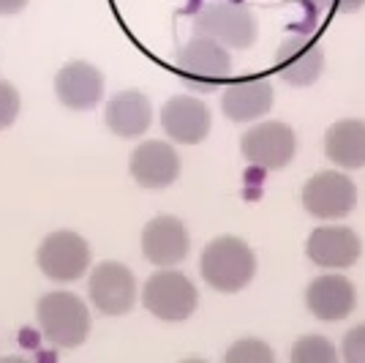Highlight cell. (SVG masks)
<instances>
[{
	"label": "cell",
	"mask_w": 365,
	"mask_h": 363,
	"mask_svg": "<svg viewBox=\"0 0 365 363\" xmlns=\"http://www.w3.org/2000/svg\"><path fill=\"white\" fill-rule=\"evenodd\" d=\"M199 271L202 279L218 292H240L257 273V257L245 241L224 235L202 249Z\"/></svg>",
	"instance_id": "cell-1"
},
{
	"label": "cell",
	"mask_w": 365,
	"mask_h": 363,
	"mask_svg": "<svg viewBox=\"0 0 365 363\" xmlns=\"http://www.w3.org/2000/svg\"><path fill=\"white\" fill-rule=\"evenodd\" d=\"M161 126L175 142L197 145L210 134L213 115H210V106L194 96H172L161 106Z\"/></svg>",
	"instance_id": "cell-13"
},
{
	"label": "cell",
	"mask_w": 365,
	"mask_h": 363,
	"mask_svg": "<svg viewBox=\"0 0 365 363\" xmlns=\"http://www.w3.org/2000/svg\"><path fill=\"white\" fill-rule=\"evenodd\" d=\"M240 151L259 169H284L297 153V136L281 121L257 123L240 136Z\"/></svg>",
	"instance_id": "cell-8"
},
{
	"label": "cell",
	"mask_w": 365,
	"mask_h": 363,
	"mask_svg": "<svg viewBox=\"0 0 365 363\" xmlns=\"http://www.w3.org/2000/svg\"><path fill=\"white\" fill-rule=\"evenodd\" d=\"M175 63H178L182 82L194 91H215L232 74V58H229L227 46L218 44L210 36H194L178 52Z\"/></svg>",
	"instance_id": "cell-4"
},
{
	"label": "cell",
	"mask_w": 365,
	"mask_h": 363,
	"mask_svg": "<svg viewBox=\"0 0 365 363\" xmlns=\"http://www.w3.org/2000/svg\"><path fill=\"white\" fill-rule=\"evenodd\" d=\"M357 205V186L344 172H317L303 186V208L317 219L335 222L349 216Z\"/></svg>",
	"instance_id": "cell-6"
},
{
	"label": "cell",
	"mask_w": 365,
	"mask_h": 363,
	"mask_svg": "<svg viewBox=\"0 0 365 363\" xmlns=\"http://www.w3.org/2000/svg\"><path fill=\"white\" fill-rule=\"evenodd\" d=\"M191 235L180 219L155 216L142 229V254L158 268H172L188 257Z\"/></svg>",
	"instance_id": "cell-10"
},
{
	"label": "cell",
	"mask_w": 365,
	"mask_h": 363,
	"mask_svg": "<svg viewBox=\"0 0 365 363\" xmlns=\"http://www.w3.org/2000/svg\"><path fill=\"white\" fill-rule=\"evenodd\" d=\"M273 349L259 339H243L224 352V361L229 363H273Z\"/></svg>",
	"instance_id": "cell-21"
},
{
	"label": "cell",
	"mask_w": 365,
	"mask_h": 363,
	"mask_svg": "<svg viewBox=\"0 0 365 363\" xmlns=\"http://www.w3.org/2000/svg\"><path fill=\"white\" fill-rule=\"evenodd\" d=\"M194 33L197 36H210L227 49H248L257 44V16L251 9L232 0H213L199 9L194 16Z\"/></svg>",
	"instance_id": "cell-3"
},
{
	"label": "cell",
	"mask_w": 365,
	"mask_h": 363,
	"mask_svg": "<svg viewBox=\"0 0 365 363\" xmlns=\"http://www.w3.org/2000/svg\"><path fill=\"white\" fill-rule=\"evenodd\" d=\"M19 115V93L14 85L0 82V129H9Z\"/></svg>",
	"instance_id": "cell-22"
},
{
	"label": "cell",
	"mask_w": 365,
	"mask_h": 363,
	"mask_svg": "<svg viewBox=\"0 0 365 363\" xmlns=\"http://www.w3.org/2000/svg\"><path fill=\"white\" fill-rule=\"evenodd\" d=\"M55 93L68 109H93L104 96V74L85 61L66 63L55 76Z\"/></svg>",
	"instance_id": "cell-15"
},
{
	"label": "cell",
	"mask_w": 365,
	"mask_h": 363,
	"mask_svg": "<svg viewBox=\"0 0 365 363\" xmlns=\"http://www.w3.org/2000/svg\"><path fill=\"white\" fill-rule=\"evenodd\" d=\"M88 295L101 314L120 317L137 303V279L120 262H101L91 273Z\"/></svg>",
	"instance_id": "cell-9"
},
{
	"label": "cell",
	"mask_w": 365,
	"mask_h": 363,
	"mask_svg": "<svg viewBox=\"0 0 365 363\" xmlns=\"http://www.w3.org/2000/svg\"><path fill=\"white\" fill-rule=\"evenodd\" d=\"M273 99L270 79H243L224 91L221 109L232 123H251L273 109Z\"/></svg>",
	"instance_id": "cell-17"
},
{
	"label": "cell",
	"mask_w": 365,
	"mask_h": 363,
	"mask_svg": "<svg viewBox=\"0 0 365 363\" xmlns=\"http://www.w3.org/2000/svg\"><path fill=\"white\" fill-rule=\"evenodd\" d=\"M289 358L294 363H335L338 352H335V347L324 336L311 333V336H300L297 339V344L289 349Z\"/></svg>",
	"instance_id": "cell-20"
},
{
	"label": "cell",
	"mask_w": 365,
	"mask_h": 363,
	"mask_svg": "<svg viewBox=\"0 0 365 363\" xmlns=\"http://www.w3.org/2000/svg\"><path fill=\"white\" fill-rule=\"evenodd\" d=\"M324 153L335 166L344 169L365 166V121L346 118L333 123L324 134Z\"/></svg>",
	"instance_id": "cell-19"
},
{
	"label": "cell",
	"mask_w": 365,
	"mask_h": 363,
	"mask_svg": "<svg viewBox=\"0 0 365 363\" xmlns=\"http://www.w3.org/2000/svg\"><path fill=\"white\" fill-rule=\"evenodd\" d=\"M305 254L319 268L344 271L360 259L363 241L349 227H317L305 241Z\"/></svg>",
	"instance_id": "cell-11"
},
{
	"label": "cell",
	"mask_w": 365,
	"mask_h": 363,
	"mask_svg": "<svg viewBox=\"0 0 365 363\" xmlns=\"http://www.w3.org/2000/svg\"><path fill=\"white\" fill-rule=\"evenodd\" d=\"M25 6H28V0H0V16L19 14Z\"/></svg>",
	"instance_id": "cell-25"
},
{
	"label": "cell",
	"mask_w": 365,
	"mask_h": 363,
	"mask_svg": "<svg viewBox=\"0 0 365 363\" xmlns=\"http://www.w3.org/2000/svg\"><path fill=\"white\" fill-rule=\"evenodd\" d=\"M319 3L333 14H349V11H357L365 6V0H319Z\"/></svg>",
	"instance_id": "cell-24"
},
{
	"label": "cell",
	"mask_w": 365,
	"mask_h": 363,
	"mask_svg": "<svg viewBox=\"0 0 365 363\" xmlns=\"http://www.w3.org/2000/svg\"><path fill=\"white\" fill-rule=\"evenodd\" d=\"M199 292L194 282L180 271H158L145 282L142 306L164 322H182L194 314Z\"/></svg>",
	"instance_id": "cell-5"
},
{
	"label": "cell",
	"mask_w": 365,
	"mask_h": 363,
	"mask_svg": "<svg viewBox=\"0 0 365 363\" xmlns=\"http://www.w3.org/2000/svg\"><path fill=\"white\" fill-rule=\"evenodd\" d=\"M278 76L292 88H308L324 69V49L311 39H287L275 55Z\"/></svg>",
	"instance_id": "cell-16"
},
{
	"label": "cell",
	"mask_w": 365,
	"mask_h": 363,
	"mask_svg": "<svg viewBox=\"0 0 365 363\" xmlns=\"http://www.w3.org/2000/svg\"><path fill=\"white\" fill-rule=\"evenodd\" d=\"M305 306L308 312L322 322H338L346 319L357 306V289L346 276L324 273L317 276L305 289Z\"/></svg>",
	"instance_id": "cell-14"
},
{
	"label": "cell",
	"mask_w": 365,
	"mask_h": 363,
	"mask_svg": "<svg viewBox=\"0 0 365 363\" xmlns=\"http://www.w3.org/2000/svg\"><path fill=\"white\" fill-rule=\"evenodd\" d=\"M46 342L55 347H79L91 333V312L74 292H46L36 309Z\"/></svg>",
	"instance_id": "cell-2"
},
{
	"label": "cell",
	"mask_w": 365,
	"mask_h": 363,
	"mask_svg": "<svg viewBox=\"0 0 365 363\" xmlns=\"http://www.w3.org/2000/svg\"><path fill=\"white\" fill-rule=\"evenodd\" d=\"M36 259L46 279L76 282L79 276H85L91 265V246L82 235H76L71 229H61V232L46 235L44 243L38 246Z\"/></svg>",
	"instance_id": "cell-7"
},
{
	"label": "cell",
	"mask_w": 365,
	"mask_h": 363,
	"mask_svg": "<svg viewBox=\"0 0 365 363\" xmlns=\"http://www.w3.org/2000/svg\"><path fill=\"white\" fill-rule=\"evenodd\" d=\"M153 106L150 99L139 91H120L109 99L107 104V126L112 134L123 139H134L150 129Z\"/></svg>",
	"instance_id": "cell-18"
},
{
	"label": "cell",
	"mask_w": 365,
	"mask_h": 363,
	"mask_svg": "<svg viewBox=\"0 0 365 363\" xmlns=\"http://www.w3.org/2000/svg\"><path fill=\"white\" fill-rule=\"evenodd\" d=\"M128 169H131V178L142 189L158 192V189H167V186L178 181V175H180V156L167 142L148 139V142H142L137 151L131 153Z\"/></svg>",
	"instance_id": "cell-12"
},
{
	"label": "cell",
	"mask_w": 365,
	"mask_h": 363,
	"mask_svg": "<svg viewBox=\"0 0 365 363\" xmlns=\"http://www.w3.org/2000/svg\"><path fill=\"white\" fill-rule=\"evenodd\" d=\"M344 358L349 363H365V325H357L344 336Z\"/></svg>",
	"instance_id": "cell-23"
}]
</instances>
